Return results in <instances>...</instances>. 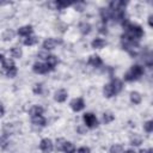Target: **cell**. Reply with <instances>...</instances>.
Here are the masks:
<instances>
[{
  "label": "cell",
  "instance_id": "cell-1",
  "mask_svg": "<svg viewBox=\"0 0 153 153\" xmlns=\"http://www.w3.org/2000/svg\"><path fill=\"white\" fill-rule=\"evenodd\" d=\"M123 26L126 29V32L122 35L123 37L128 38V39H131V41H136L139 42V39L143 36V30L140 25L137 24H131V23H128L127 20L123 23Z\"/></svg>",
  "mask_w": 153,
  "mask_h": 153
},
{
  "label": "cell",
  "instance_id": "cell-2",
  "mask_svg": "<svg viewBox=\"0 0 153 153\" xmlns=\"http://www.w3.org/2000/svg\"><path fill=\"white\" fill-rule=\"evenodd\" d=\"M145 73V69L141 65H133L124 74V80L128 82L135 81L137 79H140L142 76V74Z\"/></svg>",
  "mask_w": 153,
  "mask_h": 153
},
{
  "label": "cell",
  "instance_id": "cell-3",
  "mask_svg": "<svg viewBox=\"0 0 153 153\" xmlns=\"http://www.w3.org/2000/svg\"><path fill=\"white\" fill-rule=\"evenodd\" d=\"M82 121H84V124L86 128L93 129V128L98 127V120H97L96 115L92 112H85L82 115Z\"/></svg>",
  "mask_w": 153,
  "mask_h": 153
},
{
  "label": "cell",
  "instance_id": "cell-4",
  "mask_svg": "<svg viewBox=\"0 0 153 153\" xmlns=\"http://www.w3.org/2000/svg\"><path fill=\"white\" fill-rule=\"evenodd\" d=\"M39 149L43 152V153H51V151L54 149V143L48 137H44L39 142Z\"/></svg>",
  "mask_w": 153,
  "mask_h": 153
},
{
  "label": "cell",
  "instance_id": "cell-5",
  "mask_svg": "<svg viewBox=\"0 0 153 153\" xmlns=\"http://www.w3.org/2000/svg\"><path fill=\"white\" fill-rule=\"evenodd\" d=\"M69 106H71V109H72L73 111L79 112V111H81V110L85 108V102H84L82 98H74V99L71 100Z\"/></svg>",
  "mask_w": 153,
  "mask_h": 153
},
{
  "label": "cell",
  "instance_id": "cell-6",
  "mask_svg": "<svg viewBox=\"0 0 153 153\" xmlns=\"http://www.w3.org/2000/svg\"><path fill=\"white\" fill-rule=\"evenodd\" d=\"M32 71H33L35 73H37V74H45V73L49 72L47 65L43 63V62H38V61L32 65Z\"/></svg>",
  "mask_w": 153,
  "mask_h": 153
},
{
  "label": "cell",
  "instance_id": "cell-7",
  "mask_svg": "<svg viewBox=\"0 0 153 153\" xmlns=\"http://www.w3.org/2000/svg\"><path fill=\"white\" fill-rule=\"evenodd\" d=\"M59 43H60V42H57L55 38H51V37H49V38H47V39L43 42V44H42V48H43L44 50L49 51V50H53V49H55V48H56V45H57Z\"/></svg>",
  "mask_w": 153,
  "mask_h": 153
},
{
  "label": "cell",
  "instance_id": "cell-8",
  "mask_svg": "<svg viewBox=\"0 0 153 153\" xmlns=\"http://www.w3.org/2000/svg\"><path fill=\"white\" fill-rule=\"evenodd\" d=\"M126 5L127 2L122 1V0H112L109 2V10L111 11H116V10H124L126 8Z\"/></svg>",
  "mask_w": 153,
  "mask_h": 153
},
{
  "label": "cell",
  "instance_id": "cell-9",
  "mask_svg": "<svg viewBox=\"0 0 153 153\" xmlns=\"http://www.w3.org/2000/svg\"><path fill=\"white\" fill-rule=\"evenodd\" d=\"M68 97V92L65 90V88H60L57 91H55V94H54V99L57 102V103H63Z\"/></svg>",
  "mask_w": 153,
  "mask_h": 153
},
{
  "label": "cell",
  "instance_id": "cell-10",
  "mask_svg": "<svg viewBox=\"0 0 153 153\" xmlns=\"http://www.w3.org/2000/svg\"><path fill=\"white\" fill-rule=\"evenodd\" d=\"M32 31H33V29H32L31 25H24V26H22V27L18 29L17 33H18L19 36H22V37L25 38V37L31 36V35H32Z\"/></svg>",
  "mask_w": 153,
  "mask_h": 153
},
{
  "label": "cell",
  "instance_id": "cell-11",
  "mask_svg": "<svg viewBox=\"0 0 153 153\" xmlns=\"http://www.w3.org/2000/svg\"><path fill=\"white\" fill-rule=\"evenodd\" d=\"M31 122L35 127H38V128H43L47 126V120L44 116H35V117H31Z\"/></svg>",
  "mask_w": 153,
  "mask_h": 153
},
{
  "label": "cell",
  "instance_id": "cell-12",
  "mask_svg": "<svg viewBox=\"0 0 153 153\" xmlns=\"http://www.w3.org/2000/svg\"><path fill=\"white\" fill-rule=\"evenodd\" d=\"M57 63H59V59H57V56H55V55H49L48 59L45 60V65H47L49 72L53 71V69L57 66Z\"/></svg>",
  "mask_w": 153,
  "mask_h": 153
},
{
  "label": "cell",
  "instance_id": "cell-13",
  "mask_svg": "<svg viewBox=\"0 0 153 153\" xmlns=\"http://www.w3.org/2000/svg\"><path fill=\"white\" fill-rule=\"evenodd\" d=\"M103 94H104V97H106V98H111V97H114V96L116 94L115 88H114V86L111 85V82H108V84L104 85V87H103Z\"/></svg>",
  "mask_w": 153,
  "mask_h": 153
},
{
  "label": "cell",
  "instance_id": "cell-14",
  "mask_svg": "<svg viewBox=\"0 0 153 153\" xmlns=\"http://www.w3.org/2000/svg\"><path fill=\"white\" fill-rule=\"evenodd\" d=\"M87 62H88L90 66L96 67V68H98V67H100L103 65V61H102V59H100L99 55H91L88 57V61Z\"/></svg>",
  "mask_w": 153,
  "mask_h": 153
},
{
  "label": "cell",
  "instance_id": "cell-15",
  "mask_svg": "<svg viewBox=\"0 0 153 153\" xmlns=\"http://www.w3.org/2000/svg\"><path fill=\"white\" fill-rule=\"evenodd\" d=\"M43 111H44V109L41 105H32L29 110V115H30V117L41 116V115H43Z\"/></svg>",
  "mask_w": 153,
  "mask_h": 153
},
{
  "label": "cell",
  "instance_id": "cell-16",
  "mask_svg": "<svg viewBox=\"0 0 153 153\" xmlns=\"http://www.w3.org/2000/svg\"><path fill=\"white\" fill-rule=\"evenodd\" d=\"M91 30H92V25H91L90 23H87V22H81V23L79 24V31H80L81 35H88V33L91 32Z\"/></svg>",
  "mask_w": 153,
  "mask_h": 153
},
{
  "label": "cell",
  "instance_id": "cell-17",
  "mask_svg": "<svg viewBox=\"0 0 153 153\" xmlns=\"http://www.w3.org/2000/svg\"><path fill=\"white\" fill-rule=\"evenodd\" d=\"M106 45V41L104 39V38H94L92 42H91V47L93 48V49H102V48H104Z\"/></svg>",
  "mask_w": 153,
  "mask_h": 153
},
{
  "label": "cell",
  "instance_id": "cell-18",
  "mask_svg": "<svg viewBox=\"0 0 153 153\" xmlns=\"http://www.w3.org/2000/svg\"><path fill=\"white\" fill-rule=\"evenodd\" d=\"M14 36H16V32H14L12 29H6V30L2 32L1 38H2V41L8 42V41H12V39L14 38Z\"/></svg>",
  "mask_w": 153,
  "mask_h": 153
},
{
  "label": "cell",
  "instance_id": "cell-19",
  "mask_svg": "<svg viewBox=\"0 0 153 153\" xmlns=\"http://www.w3.org/2000/svg\"><path fill=\"white\" fill-rule=\"evenodd\" d=\"M129 98H130V102H131L133 104H135V105L140 104L141 100H142V96H141L137 91H131L130 94H129Z\"/></svg>",
  "mask_w": 153,
  "mask_h": 153
},
{
  "label": "cell",
  "instance_id": "cell-20",
  "mask_svg": "<svg viewBox=\"0 0 153 153\" xmlns=\"http://www.w3.org/2000/svg\"><path fill=\"white\" fill-rule=\"evenodd\" d=\"M100 18L103 20V23L105 24L108 20L111 19V11L106 7V8H100Z\"/></svg>",
  "mask_w": 153,
  "mask_h": 153
},
{
  "label": "cell",
  "instance_id": "cell-21",
  "mask_svg": "<svg viewBox=\"0 0 153 153\" xmlns=\"http://www.w3.org/2000/svg\"><path fill=\"white\" fill-rule=\"evenodd\" d=\"M23 55V50L19 45H14L11 48V56L14 57V59H20Z\"/></svg>",
  "mask_w": 153,
  "mask_h": 153
},
{
  "label": "cell",
  "instance_id": "cell-22",
  "mask_svg": "<svg viewBox=\"0 0 153 153\" xmlns=\"http://www.w3.org/2000/svg\"><path fill=\"white\" fill-rule=\"evenodd\" d=\"M111 85L114 86L116 94L120 93V92L122 91V88H123V82H122V80H120V79H112V80H111Z\"/></svg>",
  "mask_w": 153,
  "mask_h": 153
},
{
  "label": "cell",
  "instance_id": "cell-23",
  "mask_svg": "<svg viewBox=\"0 0 153 153\" xmlns=\"http://www.w3.org/2000/svg\"><path fill=\"white\" fill-rule=\"evenodd\" d=\"M1 63H2V68H4L6 72H7L8 69H11V68L16 67V65H14L13 60H11V59H2Z\"/></svg>",
  "mask_w": 153,
  "mask_h": 153
},
{
  "label": "cell",
  "instance_id": "cell-24",
  "mask_svg": "<svg viewBox=\"0 0 153 153\" xmlns=\"http://www.w3.org/2000/svg\"><path fill=\"white\" fill-rule=\"evenodd\" d=\"M62 152H65V153H75V146H74V143L73 142H69V141H66Z\"/></svg>",
  "mask_w": 153,
  "mask_h": 153
},
{
  "label": "cell",
  "instance_id": "cell-25",
  "mask_svg": "<svg viewBox=\"0 0 153 153\" xmlns=\"http://www.w3.org/2000/svg\"><path fill=\"white\" fill-rule=\"evenodd\" d=\"M114 120H115V116H114V114H112V112L106 111V112H104V114H103V122H104L105 124L111 123Z\"/></svg>",
  "mask_w": 153,
  "mask_h": 153
},
{
  "label": "cell",
  "instance_id": "cell-26",
  "mask_svg": "<svg viewBox=\"0 0 153 153\" xmlns=\"http://www.w3.org/2000/svg\"><path fill=\"white\" fill-rule=\"evenodd\" d=\"M37 42H38V38H37L36 36H32V35H31V36H29V37H25L23 43H24L25 45H35Z\"/></svg>",
  "mask_w": 153,
  "mask_h": 153
},
{
  "label": "cell",
  "instance_id": "cell-27",
  "mask_svg": "<svg viewBox=\"0 0 153 153\" xmlns=\"http://www.w3.org/2000/svg\"><path fill=\"white\" fill-rule=\"evenodd\" d=\"M123 152H124L123 146L120 145V143H115V145H112V146L110 147V149H109V153H123Z\"/></svg>",
  "mask_w": 153,
  "mask_h": 153
},
{
  "label": "cell",
  "instance_id": "cell-28",
  "mask_svg": "<svg viewBox=\"0 0 153 153\" xmlns=\"http://www.w3.org/2000/svg\"><path fill=\"white\" fill-rule=\"evenodd\" d=\"M8 145H10V139H8V135L4 134V135L0 137V147H1V148H6Z\"/></svg>",
  "mask_w": 153,
  "mask_h": 153
},
{
  "label": "cell",
  "instance_id": "cell-29",
  "mask_svg": "<svg viewBox=\"0 0 153 153\" xmlns=\"http://www.w3.org/2000/svg\"><path fill=\"white\" fill-rule=\"evenodd\" d=\"M32 91L33 93L36 94H42L43 93V85L41 82H36L33 86H32Z\"/></svg>",
  "mask_w": 153,
  "mask_h": 153
},
{
  "label": "cell",
  "instance_id": "cell-30",
  "mask_svg": "<svg viewBox=\"0 0 153 153\" xmlns=\"http://www.w3.org/2000/svg\"><path fill=\"white\" fill-rule=\"evenodd\" d=\"M65 142H66V140H65V139H62V137L57 139V140H56V143H55V148H56V151L62 152L63 146H65Z\"/></svg>",
  "mask_w": 153,
  "mask_h": 153
},
{
  "label": "cell",
  "instance_id": "cell-31",
  "mask_svg": "<svg viewBox=\"0 0 153 153\" xmlns=\"http://www.w3.org/2000/svg\"><path fill=\"white\" fill-rule=\"evenodd\" d=\"M143 130L146 133H152L153 131V121L152 120H149V121L143 123Z\"/></svg>",
  "mask_w": 153,
  "mask_h": 153
},
{
  "label": "cell",
  "instance_id": "cell-32",
  "mask_svg": "<svg viewBox=\"0 0 153 153\" xmlns=\"http://www.w3.org/2000/svg\"><path fill=\"white\" fill-rule=\"evenodd\" d=\"M141 143H142V139H141L140 136L134 135V137L130 139V145H131V146H140Z\"/></svg>",
  "mask_w": 153,
  "mask_h": 153
},
{
  "label": "cell",
  "instance_id": "cell-33",
  "mask_svg": "<svg viewBox=\"0 0 153 153\" xmlns=\"http://www.w3.org/2000/svg\"><path fill=\"white\" fill-rule=\"evenodd\" d=\"M73 6L78 12H82L86 7V4L85 2H76V4H73Z\"/></svg>",
  "mask_w": 153,
  "mask_h": 153
},
{
  "label": "cell",
  "instance_id": "cell-34",
  "mask_svg": "<svg viewBox=\"0 0 153 153\" xmlns=\"http://www.w3.org/2000/svg\"><path fill=\"white\" fill-rule=\"evenodd\" d=\"M37 56L41 59V60H47L48 59V56H49V53L47 51V50H41V51H38L37 53Z\"/></svg>",
  "mask_w": 153,
  "mask_h": 153
},
{
  "label": "cell",
  "instance_id": "cell-35",
  "mask_svg": "<svg viewBox=\"0 0 153 153\" xmlns=\"http://www.w3.org/2000/svg\"><path fill=\"white\" fill-rule=\"evenodd\" d=\"M17 67H13V68H11V69H8L7 72H6V75L8 76V78H14L16 75H17Z\"/></svg>",
  "mask_w": 153,
  "mask_h": 153
},
{
  "label": "cell",
  "instance_id": "cell-36",
  "mask_svg": "<svg viewBox=\"0 0 153 153\" xmlns=\"http://www.w3.org/2000/svg\"><path fill=\"white\" fill-rule=\"evenodd\" d=\"M76 153H91V149L88 147H86V146H82V147H79L78 148Z\"/></svg>",
  "mask_w": 153,
  "mask_h": 153
},
{
  "label": "cell",
  "instance_id": "cell-37",
  "mask_svg": "<svg viewBox=\"0 0 153 153\" xmlns=\"http://www.w3.org/2000/svg\"><path fill=\"white\" fill-rule=\"evenodd\" d=\"M76 130H78V133H79V134H85V133H86V130H87V128H86L85 126H79V127L76 128Z\"/></svg>",
  "mask_w": 153,
  "mask_h": 153
},
{
  "label": "cell",
  "instance_id": "cell-38",
  "mask_svg": "<svg viewBox=\"0 0 153 153\" xmlns=\"http://www.w3.org/2000/svg\"><path fill=\"white\" fill-rule=\"evenodd\" d=\"M137 153H153L152 148H147V149H140Z\"/></svg>",
  "mask_w": 153,
  "mask_h": 153
},
{
  "label": "cell",
  "instance_id": "cell-39",
  "mask_svg": "<svg viewBox=\"0 0 153 153\" xmlns=\"http://www.w3.org/2000/svg\"><path fill=\"white\" fill-rule=\"evenodd\" d=\"M4 115H5V108H4V105L0 103V118H1Z\"/></svg>",
  "mask_w": 153,
  "mask_h": 153
},
{
  "label": "cell",
  "instance_id": "cell-40",
  "mask_svg": "<svg viewBox=\"0 0 153 153\" xmlns=\"http://www.w3.org/2000/svg\"><path fill=\"white\" fill-rule=\"evenodd\" d=\"M152 19H153V16H152V14H151V16H149V17H148V25H149V26H151V27H152V26H153V22H152Z\"/></svg>",
  "mask_w": 153,
  "mask_h": 153
},
{
  "label": "cell",
  "instance_id": "cell-41",
  "mask_svg": "<svg viewBox=\"0 0 153 153\" xmlns=\"http://www.w3.org/2000/svg\"><path fill=\"white\" fill-rule=\"evenodd\" d=\"M123 153H137L136 151H134L133 148H129V149H127V151H124Z\"/></svg>",
  "mask_w": 153,
  "mask_h": 153
},
{
  "label": "cell",
  "instance_id": "cell-42",
  "mask_svg": "<svg viewBox=\"0 0 153 153\" xmlns=\"http://www.w3.org/2000/svg\"><path fill=\"white\" fill-rule=\"evenodd\" d=\"M5 4H7V2H4V1H0V6H1V5H5Z\"/></svg>",
  "mask_w": 153,
  "mask_h": 153
},
{
  "label": "cell",
  "instance_id": "cell-43",
  "mask_svg": "<svg viewBox=\"0 0 153 153\" xmlns=\"http://www.w3.org/2000/svg\"><path fill=\"white\" fill-rule=\"evenodd\" d=\"M2 59H4V56H2L1 54H0V61H2Z\"/></svg>",
  "mask_w": 153,
  "mask_h": 153
}]
</instances>
